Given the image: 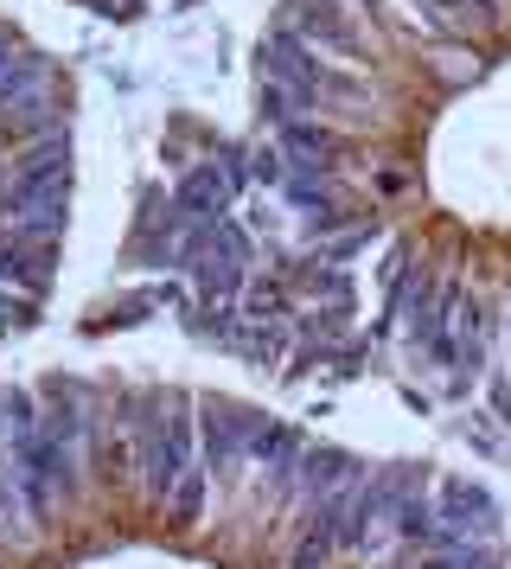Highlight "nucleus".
I'll use <instances>...</instances> for the list:
<instances>
[{
  "instance_id": "7ed1b4c3",
  "label": "nucleus",
  "mask_w": 511,
  "mask_h": 569,
  "mask_svg": "<svg viewBox=\"0 0 511 569\" xmlns=\"http://www.w3.org/2000/svg\"><path fill=\"white\" fill-rule=\"evenodd\" d=\"M199 492H204V473H192V467H186V487H179V518L199 512Z\"/></svg>"
},
{
  "instance_id": "20e7f679",
  "label": "nucleus",
  "mask_w": 511,
  "mask_h": 569,
  "mask_svg": "<svg viewBox=\"0 0 511 569\" xmlns=\"http://www.w3.org/2000/svg\"><path fill=\"white\" fill-rule=\"evenodd\" d=\"M485 397H492V416H499V422H511V385H505V371H492V390H485Z\"/></svg>"
},
{
  "instance_id": "f257e3e1",
  "label": "nucleus",
  "mask_w": 511,
  "mask_h": 569,
  "mask_svg": "<svg viewBox=\"0 0 511 569\" xmlns=\"http://www.w3.org/2000/svg\"><path fill=\"white\" fill-rule=\"evenodd\" d=\"M230 173L224 167H192L186 180H179V211L186 218H224V199H230Z\"/></svg>"
},
{
  "instance_id": "f03ea898",
  "label": "nucleus",
  "mask_w": 511,
  "mask_h": 569,
  "mask_svg": "<svg viewBox=\"0 0 511 569\" xmlns=\"http://www.w3.org/2000/svg\"><path fill=\"white\" fill-rule=\"evenodd\" d=\"M307 473V467H301ZM358 467L345 461V455H320V461H313V473H307V499H327V487H339V480H352Z\"/></svg>"
}]
</instances>
